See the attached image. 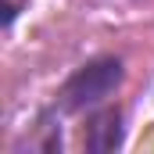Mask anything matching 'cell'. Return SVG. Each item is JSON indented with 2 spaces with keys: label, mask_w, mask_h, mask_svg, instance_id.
<instances>
[{
  "label": "cell",
  "mask_w": 154,
  "mask_h": 154,
  "mask_svg": "<svg viewBox=\"0 0 154 154\" xmlns=\"http://www.w3.org/2000/svg\"><path fill=\"white\" fill-rule=\"evenodd\" d=\"M82 143H86V151H93V154L118 151L122 147V111L118 108H104V111L90 115L86 133H82Z\"/></svg>",
  "instance_id": "obj_2"
},
{
  "label": "cell",
  "mask_w": 154,
  "mask_h": 154,
  "mask_svg": "<svg viewBox=\"0 0 154 154\" xmlns=\"http://www.w3.org/2000/svg\"><path fill=\"white\" fill-rule=\"evenodd\" d=\"M125 79V68L115 54H100V57H90L86 65H79L72 75L65 79V86L57 90V108L79 115V111H93L100 108Z\"/></svg>",
  "instance_id": "obj_1"
}]
</instances>
